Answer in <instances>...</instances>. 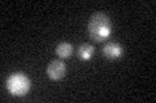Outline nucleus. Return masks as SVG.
Segmentation results:
<instances>
[{
    "label": "nucleus",
    "mask_w": 156,
    "mask_h": 103,
    "mask_svg": "<svg viewBox=\"0 0 156 103\" xmlns=\"http://www.w3.org/2000/svg\"><path fill=\"white\" fill-rule=\"evenodd\" d=\"M94 54V47L90 44H82L78 48V58L81 61H89Z\"/></svg>",
    "instance_id": "obj_5"
},
{
    "label": "nucleus",
    "mask_w": 156,
    "mask_h": 103,
    "mask_svg": "<svg viewBox=\"0 0 156 103\" xmlns=\"http://www.w3.org/2000/svg\"><path fill=\"white\" fill-rule=\"evenodd\" d=\"M73 53V47L69 43H60L56 47V54L60 58H68Z\"/></svg>",
    "instance_id": "obj_6"
},
{
    "label": "nucleus",
    "mask_w": 156,
    "mask_h": 103,
    "mask_svg": "<svg viewBox=\"0 0 156 103\" xmlns=\"http://www.w3.org/2000/svg\"><path fill=\"white\" fill-rule=\"evenodd\" d=\"M5 86L12 95L21 97L27 94L29 90H30V80H29V77L26 75L17 72L8 77Z\"/></svg>",
    "instance_id": "obj_2"
},
{
    "label": "nucleus",
    "mask_w": 156,
    "mask_h": 103,
    "mask_svg": "<svg viewBox=\"0 0 156 103\" xmlns=\"http://www.w3.org/2000/svg\"><path fill=\"white\" fill-rule=\"evenodd\" d=\"M103 54L109 61H115L124 54V48L117 43H108L103 47Z\"/></svg>",
    "instance_id": "obj_4"
},
{
    "label": "nucleus",
    "mask_w": 156,
    "mask_h": 103,
    "mask_svg": "<svg viewBox=\"0 0 156 103\" xmlns=\"http://www.w3.org/2000/svg\"><path fill=\"white\" fill-rule=\"evenodd\" d=\"M112 32V23L108 16L103 13L92 14L87 23L89 37L95 43H103L109 37Z\"/></svg>",
    "instance_id": "obj_1"
},
{
    "label": "nucleus",
    "mask_w": 156,
    "mask_h": 103,
    "mask_svg": "<svg viewBox=\"0 0 156 103\" xmlns=\"http://www.w3.org/2000/svg\"><path fill=\"white\" fill-rule=\"evenodd\" d=\"M66 72V66L62 61H52L50 65L47 66V75L51 80H60L65 76Z\"/></svg>",
    "instance_id": "obj_3"
}]
</instances>
